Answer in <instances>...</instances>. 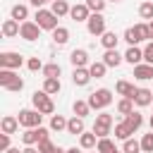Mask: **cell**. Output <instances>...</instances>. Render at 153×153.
<instances>
[{"mask_svg": "<svg viewBox=\"0 0 153 153\" xmlns=\"http://www.w3.org/2000/svg\"><path fill=\"white\" fill-rule=\"evenodd\" d=\"M115 153H124V151H120V148H117V151H115Z\"/></svg>", "mask_w": 153, "mask_h": 153, "instance_id": "52", "label": "cell"}, {"mask_svg": "<svg viewBox=\"0 0 153 153\" xmlns=\"http://www.w3.org/2000/svg\"><path fill=\"white\" fill-rule=\"evenodd\" d=\"M124 122L129 124V129H131V131H139V129H141V124H143V115L134 110V112H129V115L124 117Z\"/></svg>", "mask_w": 153, "mask_h": 153, "instance_id": "23", "label": "cell"}, {"mask_svg": "<svg viewBox=\"0 0 153 153\" xmlns=\"http://www.w3.org/2000/svg\"><path fill=\"white\" fill-rule=\"evenodd\" d=\"M22 141H24V146H36V143H41V127L26 129V131L22 134Z\"/></svg>", "mask_w": 153, "mask_h": 153, "instance_id": "20", "label": "cell"}, {"mask_svg": "<svg viewBox=\"0 0 153 153\" xmlns=\"http://www.w3.org/2000/svg\"><path fill=\"white\" fill-rule=\"evenodd\" d=\"M48 0H31V5L36 7V10H43V5H45Z\"/></svg>", "mask_w": 153, "mask_h": 153, "instance_id": "46", "label": "cell"}, {"mask_svg": "<svg viewBox=\"0 0 153 153\" xmlns=\"http://www.w3.org/2000/svg\"><path fill=\"white\" fill-rule=\"evenodd\" d=\"M110 103H112V91H110V88H98V91H93V93L88 96L91 110H105Z\"/></svg>", "mask_w": 153, "mask_h": 153, "instance_id": "3", "label": "cell"}, {"mask_svg": "<svg viewBox=\"0 0 153 153\" xmlns=\"http://www.w3.org/2000/svg\"><path fill=\"white\" fill-rule=\"evenodd\" d=\"M50 10H53V14H57V17H65V14H69V5H67V0H55L53 5H50Z\"/></svg>", "mask_w": 153, "mask_h": 153, "instance_id": "29", "label": "cell"}, {"mask_svg": "<svg viewBox=\"0 0 153 153\" xmlns=\"http://www.w3.org/2000/svg\"><path fill=\"white\" fill-rule=\"evenodd\" d=\"M86 131V127H84V117H72L69 122H67V134H72V136H81Z\"/></svg>", "mask_w": 153, "mask_h": 153, "instance_id": "17", "label": "cell"}, {"mask_svg": "<svg viewBox=\"0 0 153 153\" xmlns=\"http://www.w3.org/2000/svg\"><path fill=\"white\" fill-rule=\"evenodd\" d=\"M60 88H62L60 79H45V81H43V91H45L48 96H55V93H60Z\"/></svg>", "mask_w": 153, "mask_h": 153, "instance_id": "30", "label": "cell"}, {"mask_svg": "<svg viewBox=\"0 0 153 153\" xmlns=\"http://www.w3.org/2000/svg\"><path fill=\"white\" fill-rule=\"evenodd\" d=\"M141 151L143 153H153V131H148V134L141 136Z\"/></svg>", "mask_w": 153, "mask_h": 153, "instance_id": "40", "label": "cell"}, {"mask_svg": "<svg viewBox=\"0 0 153 153\" xmlns=\"http://www.w3.org/2000/svg\"><path fill=\"white\" fill-rule=\"evenodd\" d=\"M22 153H41V151H38V148H33V146H26Z\"/></svg>", "mask_w": 153, "mask_h": 153, "instance_id": "47", "label": "cell"}, {"mask_svg": "<svg viewBox=\"0 0 153 153\" xmlns=\"http://www.w3.org/2000/svg\"><path fill=\"white\" fill-rule=\"evenodd\" d=\"M31 103H33V110H38L41 115H53V112H55V103H53V98H50L43 88L31 96Z\"/></svg>", "mask_w": 153, "mask_h": 153, "instance_id": "2", "label": "cell"}, {"mask_svg": "<svg viewBox=\"0 0 153 153\" xmlns=\"http://www.w3.org/2000/svg\"><path fill=\"white\" fill-rule=\"evenodd\" d=\"M134 103H136L139 108L151 105V103H153V91H151V88H136V93H134Z\"/></svg>", "mask_w": 153, "mask_h": 153, "instance_id": "14", "label": "cell"}, {"mask_svg": "<svg viewBox=\"0 0 153 153\" xmlns=\"http://www.w3.org/2000/svg\"><path fill=\"white\" fill-rule=\"evenodd\" d=\"M17 120H19V124L24 127V129H36V127H41V120H43V115L38 112V110H19V115H17Z\"/></svg>", "mask_w": 153, "mask_h": 153, "instance_id": "4", "label": "cell"}, {"mask_svg": "<svg viewBox=\"0 0 153 153\" xmlns=\"http://www.w3.org/2000/svg\"><path fill=\"white\" fill-rule=\"evenodd\" d=\"M67 122H69V120H65L62 115H53V117H50V129H53V131H62V129L67 131Z\"/></svg>", "mask_w": 153, "mask_h": 153, "instance_id": "33", "label": "cell"}, {"mask_svg": "<svg viewBox=\"0 0 153 153\" xmlns=\"http://www.w3.org/2000/svg\"><path fill=\"white\" fill-rule=\"evenodd\" d=\"M72 110H74V115H76V117H86V115H88V110H91V105H88V100H74Z\"/></svg>", "mask_w": 153, "mask_h": 153, "instance_id": "32", "label": "cell"}, {"mask_svg": "<svg viewBox=\"0 0 153 153\" xmlns=\"http://www.w3.org/2000/svg\"><path fill=\"white\" fill-rule=\"evenodd\" d=\"M148 31H151V38H153V19L148 22Z\"/></svg>", "mask_w": 153, "mask_h": 153, "instance_id": "50", "label": "cell"}, {"mask_svg": "<svg viewBox=\"0 0 153 153\" xmlns=\"http://www.w3.org/2000/svg\"><path fill=\"white\" fill-rule=\"evenodd\" d=\"M143 60H146V65H153V41L146 43V48H143Z\"/></svg>", "mask_w": 153, "mask_h": 153, "instance_id": "44", "label": "cell"}, {"mask_svg": "<svg viewBox=\"0 0 153 153\" xmlns=\"http://www.w3.org/2000/svg\"><path fill=\"white\" fill-rule=\"evenodd\" d=\"M134 31L139 36V41H146L151 38V31H148V22H141V24H134Z\"/></svg>", "mask_w": 153, "mask_h": 153, "instance_id": "38", "label": "cell"}, {"mask_svg": "<svg viewBox=\"0 0 153 153\" xmlns=\"http://www.w3.org/2000/svg\"><path fill=\"white\" fill-rule=\"evenodd\" d=\"M19 29H22V24H19V22H14L12 17L2 22V36H5V38H12V36H19Z\"/></svg>", "mask_w": 153, "mask_h": 153, "instance_id": "18", "label": "cell"}, {"mask_svg": "<svg viewBox=\"0 0 153 153\" xmlns=\"http://www.w3.org/2000/svg\"><path fill=\"white\" fill-rule=\"evenodd\" d=\"M26 67H29L31 72H38V69L43 72V67H45V65H43V62H41L38 57H29V60H26Z\"/></svg>", "mask_w": 153, "mask_h": 153, "instance_id": "43", "label": "cell"}, {"mask_svg": "<svg viewBox=\"0 0 153 153\" xmlns=\"http://www.w3.org/2000/svg\"><path fill=\"white\" fill-rule=\"evenodd\" d=\"M38 151H41V153H67V151H62L60 146H55L50 139H48V141H41V143H38Z\"/></svg>", "mask_w": 153, "mask_h": 153, "instance_id": "37", "label": "cell"}, {"mask_svg": "<svg viewBox=\"0 0 153 153\" xmlns=\"http://www.w3.org/2000/svg\"><path fill=\"white\" fill-rule=\"evenodd\" d=\"M91 79H93V76H91V72H88L86 67H79V69L72 72V81H74V86H86Z\"/></svg>", "mask_w": 153, "mask_h": 153, "instance_id": "16", "label": "cell"}, {"mask_svg": "<svg viewBox=\"0 0 153 153\" xmlns=\"http://www.w3.org/2000/svg\"><path fill=\"white\" fill-rule=\"evenodd\" d=\"M122 60H124V55H120V53H117V48H115V50H105V55H103L105 67H120V65H122Z\"/></svg>", "mask_w": 153, "mask_h": 153, "instance_id": "19", "label": "cell"}, {"mask_svg": "<svg viewBox=\"0 0 153 153\" xmlns=\"http://www.w3.org/2000/svg\"><path fill=\"white\" fill-rule=\"evenodd\" d=\"M19 127H22V124H19V120H17L14 115H5V117L0 120V129H2V134H10V136H12Z\"/></svg>", "mask_w": 153, "mask_h": 153, "instance_id": "12", "label": "cell"}, {"mask_svg": "<svg viewBox=\"0 0 153 153\" xmlns=\"http://www.w3.org/2000/svg\"><path fill=\"white\" fill-rule=\"evenodd\" d=\"M93 153H98V151H93Z\"/></svg>", "mask_w": 153, "mask_h": 153, "instance_id": "53", "label": "cell"}, {"mask_svg": "<svg viewBox=\"0 0 153 153\" xmlns=\"http://www.w3.org/2000/svg\"><path fill=\"white\" fill-rule=\"evenodd\" d=\"M0 86L5 91H22L24 88V79L14 72V69H0Z\"/></svg>", "mask_w": 153, "mask_h": 153, "instance_id": "1", "label": "cell"}, {"mask_svg": "<svg viewBox=\"0 0 153 153\" xmlns=\"http://www.w3.org/2000/svg\"><path fill=\"white\" fill-rule=\"evenodd\" d=\"M93 12L86 7V2H79V5H72V10H69V17L74 19V22H88V17H91Z\"/></svg>", "mask_w": 153, "mask_h": 153, "instance_id": "10", "label": "cell"}, {"mask_svg": "<svg viewBox=\"0 0 153 153\" xmlns=\"http://www.w3.org/2000/svg\"><path fill=\"white\" fill-rule=\"evenodd\" d=\"M53 41H55L57 45H65V43L69 41V29H67V26H57V29L53 31Z\"/></svg>", "mask_w": 153, "mask_h": 153, "instance_id": "26", "label": "cell"}, {"mask_svg": "<svg viewBox=\"0 0 153 153\" xmlns=\"http://www.w3.org/2000/svg\"><path fill=\"white\" fill-rule=\"evenodd\" d=\"M96 139H98V136H96L93 131H84V134L79 136V146H81V148H86V151H91V148H96V146H98V143H96Z\"/></svg>", "mask_w": 153, "mask_h": 153, "instance_id": "25", "label": "cell"}, {"mask_svg": "<svg viewBox=\"0 0 153 153\" xmlns=\"http://www.w3.org/2000/svg\"><path fill=\"white\" fill-rule=\"evenodd\" d=\"M50 2H55V0H50Z\"/></svg>", "mask_w": 153, "mask_h": 153, "instance_id": "54", "label": "cell"}, {"mask_svg": "<svg viewBox=\"0 0 153 153\" xmlns=\"http://www.w3.org/2000/svg\"><path fill=\"white\" fill-rule=\"evenodd\" d=\"M67 153H81V146L76 148V146H72V148H67Z\"/></svg>", "mask_w": 153, "mask_h": 153, "instance_id": "48", "label": "cell"}, {"mask_svg": "<svg viewBox=\"0 0 153 153\" xmlns=\"http://www.w3.org/2000/svg\"><path fill=\"white\" fill-rule=\"evenodd\" d=\"M108 2H122V0H108Z\"/></svg>", "mask_w": 153, "mask_h": 153, "instance_id": "51", "label": "cell"}, {"mask_svg": "<svg viewBox=\"0 0 153 153\" xmlns=\"http://www.w3.org/2000/svg\"><path fill=\"white\" fill-rule=\"evenodd\" d=\"M115 91L122 96V98H131L134 100V93H136V86L134 84H129L127 79H120L117 84H115Z\"/></svg>", "mask_w": 153, "mask_h": 153, "instance_id": "13", "label": "cell"}, {"mask_svg": "<svg viewBox=\"0 0 153 153\" xmlns=\"http://www.w3.org/2000/svg\"><path fill=\"white\" fill-rule=\"evenodd\" d=\"M41 26L36 24V22H24L22 24V29H19V36L24 38V41H38L41 38Z\"/></svg>", "mask_w": 153, "mask_h": 153, "instance_id": "9", "label": "cell"}, {"mask_svg": "<svg viewBox=\"0 0 153 153\" xmlns=\"http://www.w3.org/2000/svg\"><path fill=\"white\" fill-rule=\"evenodd\" d=\"M122 151L124 153H143L141 151V141H134V139H127L124 146H122Z\"/></svg>", "mask_w": 153, "mask_h": 153, "instance_id": "39", "label": "cell"}, {"mask_svg": "<svg viewBox=\"0 0 153 153\" xmlns=\"http://www.w3.org/2000/svg\"><path fill=\"white\" fill-rule=\"evenodd\" d=\"M5 153H22V151H19V148H7Z\"/></svg>", "mask_w": 153, "mask_h": 153, "instance_id": "49", "label": "cell"}, {"mask_svg": "<svg viewBox=\"0 0 153 153\" xmlns=\"http://www.w3.org/2000/svg\"><path fill=\"white\" fill-rule=\"evenodd\" d=\"M60 74H62V69H60L57 62H48V65L43 67V76H45V79H60Z\"/></svg>", "mask_w": 153, "mask_h": 153, "instance_id": "27", "label": "cell"}, {"mask_svg": "<svg viewBox=\"0 0 153 153\" xmlns=\"http://www.w3.org/2000/svg\"><path fill=\"white\" fill-rule=\"evenodd\" d=\"M36 24L45 31H55L57 29V14H53V10H36Z\"/></svg>", "mask_w": 153, "mask_h": 153, "instance_id": "6", "label": "cell"}, {"mask_svg": "<svg viewBox=\"0 0 153 153\" xmlns=\"http://www.w3.org/2000/svg\"><path fill=\"white\" fill-rule=\"evenodd\" d=\"M24 65V57L14 50H7V53H0V69H19Z\"/></svg>", "mask_w": 153, "mask_h": 153, "instance_id": "8", "label": "cell"}, {"mask_svg": "<svg viewBox=\"0 0 153 153\" xmlns=\"http://www.w3.org/2000/svg\"><path fill=\"white\" fill-rule=\"evenodd\" d=\"M96 151H98V153H115L117 148H115V143H112V141L105 136V139H98V146H96Z\"/></svg>", "mask_w": 153, "mask_h": 153, "instance_id": "36", "label": "cell"}, {"mask_svg": "<svg viewBox=\"0 0 153 153\" xmlns=\"http://www.w3.org/2000/svg\"><path fill=\"white\" fill-rule=\"evenodd\" d=\"M105 69H108V67H105V62H103V60H100V62H91V65H88V72H91V76H96V79H103V76H105Z\"/></svg>", "mask_w": 153, "mask_h": 153, "instance_id": "31", "label": "cell"}, {"mask_svg": "<svg viewBox=\"0 0 153 153\" xmlns=\"http://www.w3.org/2000/svg\"><path fill=\"white\" fill-rule=\"evenodd\" d=\"M117 112L124 115V117H127L129 112H134V100H131V98H122V100L117 103Z\"/></svg>", "mask_w": 153, "mask_h": 153, "instance_id": "35", "label": "cell"}, {"mask_svg": "<svg viewBox=\"0 0 153 153\" xmlns=\"http://www.w3.org/2000/svg\"><path fill=\"white\" fill-rule=\"evenodd\" d=\"M7 148H12V146H10V134H2V136H0V151L5 153Z\"/></svg>", "mask_w": 153, "mask_h": 153, "instance_id": "45", "label": "cell"}, {"mask_svg": "<svg viewBox=\"0 0 153 153\" xmlns=\"http://www.w3.org/2000/svg\"><path fill=\"white\" fill-rule=\"evenodd\" d=\"M134 76L139 79V81H148V79H153V65H136L134 67Z\"/></svg>", "mask_w": 153, "mask_h": 153, "instance_id": "21", "label": "cell"}, {"mask_svg": "<svg viewBox=\"0 0 153 153\" xmlns=\"http://www.w3.org/2000/svg\"><path fill=\"white\" fill-rule=\"evenodd\" d=\"M139 17H141V19H146V22H151V19H153V2H151V0H146V2H141V5H139Z\"/></svg>", "mask_w": 153, "mask_h": 153, "instance_id": "34", "label": "cell"}, {"mask_svg": "<svg viewBox=\"0 0 153 153\" xmlns=\"http://www.w3.org/2000/svg\"><path fill=\"white\" fill-rule=\"evenodd\" d=\"M100 43H103V48H105V50H115V48H117V43H120V36H117L115 31H105V33L100 36Z\"/></svg>", "mask_w": 153, "mask_h": 153, "instance_id": "22", "label": "cell"}, {"mask_svg": "<svg viewBox=\"0 0 153 153\" xmlns=\"http://www.w3.org/2000/svg\"><path fill=\"white\" fill-rule=\"evenodd\" d=\"M131 129H129V124L127 122H120V124H115V139H122V141H127V139H131Z\"/></svg>", "mask_w": 153, "mask_h": 153, "instance_id": "28", "label": "cell"}, {"mask_svg": "<svg viewBox=\"0 0 153 153\" xmlns=\"http://www.w3.org/2000/svg\"><path fill=\"white\" fill-rule=\"evenodd\" d=\"M124 60L129 62V65H141V60H143V50L139 48V45H129L127 48V53H124Z\"/></svg>", "mask_w": 153, "mask_h": 153, "instance_id": "15", "label": "cell"}, {"mask_svg": "<svg viewBox=\"0 0 153 153\" xmlns=\"http://www.w3.org/2000/svg\"><path fill=\"white\" fill-rule=\"evenodd\" d=\"M10 17H12L14 22H22V24H24V22H29V19H26V17H29V7H26V5H14L12 12H10Z\"/></svg>", "mask_w": 153, "mask_h": 153, "instance_id": "24", "label": "cell"}, {"mask_svg": "<svg viewBox=\"0 0 153 153\" xmlns=\"http://www.w3.org/2000/svg\"><path fill=\"white\" fill-rule=\"evenodd\" d=\"M122 38H124L129 45H136V43H141V41H139V36H136V31H134V26H129V29L124 31V36H122Z\"/></svg>", "mask_w": 153, "mask_h": 153, "instance_id": "41", "label": "cell"}, {"mask_svg": "<svg viewBox=\"0 0 153 153\" xmlns=\"http://www.w3.org/2000/svg\"><path fill=\"white\" fill-rule=\"evenodd\" d=\"M105 2H108V0H86V7H88L91 12H103V10H105Z\"/></svg>", "mask_w": 153, "mask_h": 153, "instance_id": "42", "label": "cell"}, {"mask_svg": "<svg viewBox=\"0 0 153 153\" xmlns=\"http://www.w3.org/2000/svg\"><path fill=\"white\" fill-rule=\"evenodd\" d=\"M110 129H112V115H110V112H100V115H96L93 134H96L98 139H105V136L110 134Z\"/></svg>", "mask_w": 153, "mask_h": 153, "instance_id": "5", "label": "cell"}, {"mask_svg": "<svg viewBox=\"0 0 153 153\" xmlns=\"http://www.w3.org/2000/svg\"><path fill=\"white\" fill-rule=\"evenodd\" d=\"M86 29H88V33L91 36H103L108 29H105V17H103V12H93L91 17H88V22H86Z\"/></svg>", "mask_w": 153, "mask_h": 153, "instance_id": "7", "label": "cell"}, {"mask_svg": "<svg viewBox=\"0 0 153 153\" xmlns=\"http://www.w3.org/2000/svg\"><path fill=\"white\" fill-rule=\"evenodd\" d=\"M69 62L74 65V69L86 67V65H88V53H86L84 48H74V50H72V55H69Z\"/></svg>", "mask_w": 153, "mask_h": 153, "instance_id": "11", "label": "cell"}]
</instances>
